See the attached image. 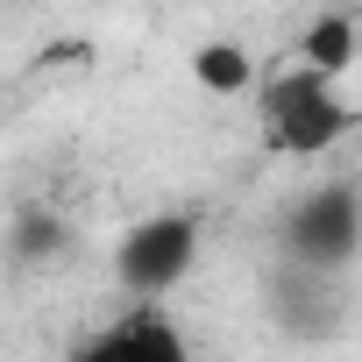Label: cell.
Wrapping results in <instances>:
<instances>
[{
    "instance_id": "obj_1",
    "label": "cell",
    "mask_w": 362,
    "mask_h": 362,
    "mask_svg": "<svg viewBox=\"0 0 362 362\" xmlns=\"http://www.w3.org/2000/svg\"><path fill=\"white\" fill-rule=\"evenodd\" d=\"M256 114H263L270 149H284V156H327V149L355 128V107H348L341 78H320V71H305V64L263 78Z\"/></svg>"
},
{
    "instance_id": "obj_2",
    "label": "cell",
    "mask_w": 362,
    "mask_h": 362,
    "mask_svg": "<svg viewBox=\"0 0 362 362\" xmlns=\"http://www.w3.org/2000/svg\"><path fill=\"white\" fill-rule=\"evenodd\" d=\"M192 263H199V221L192 214H149L114 249V277H121V291L135 305H156L170 284H185Z\"/></svg>"
},
{
    "instance_id": "obj_3",
    "label": "cell",
    "mask_w": 362,
    "mask_h": 362,
    "mask_svg": "<svg viewBox=\"0 0 362 362\" xmlns=\"http://www.w3.org/2000/svg\"><path fill=\"white\" fill-rule=\"evenodd\" d=\"M284 242H291L298 270H341L355 256V242H362V199H355V185H327V192L298 199Z\"/></svg>"
},
{
    "instance_id": "obj_4",
    "label": "cell",
    "mask_w": 362,
    "mask_h": 362,
    "mask_svg": "<svg viewBox=\"0 0 362 362\" xmlns=\"http://www.w3.org/2000/svg\"><path fill=\"white\" fill-rule=\"evenodd\" d=\"M71 362H192V341L163 305H128L107 334H93Z\"/></svg>"
},
{
    "instance_id": "obj_5",
    "label": "cell",
    "mask_w": 362,
    "mask_h": 362,
    "mask_svg": "<svg viewBox=\"0 0 362 362\" xmlns=\"http://www.w3.org/2000/svg\"><path fill=\"white\" fill-rule=\"evenodd\" d=\"M355 57H362V29H355L348 15H320V22L298 36V64L320 71V78H348Z\"/></svg>"
},
{
    "instance_id": "obj_6",
    "label": "cell",
    "mask_w": 362,
    "mask_h": 362,
    "mask_svg": "<svg viewBox=\"0 0 362 362\" xmlns=\"http://www.w3.org/2000/svg\"><path fill=\"white\" fill-rule=\"evenodd\" d=\"M192 71H199L206 93H249V86H256V64H249V50H235V43H206V50L192 57Z\"/></svg>"
}]
</instances>
